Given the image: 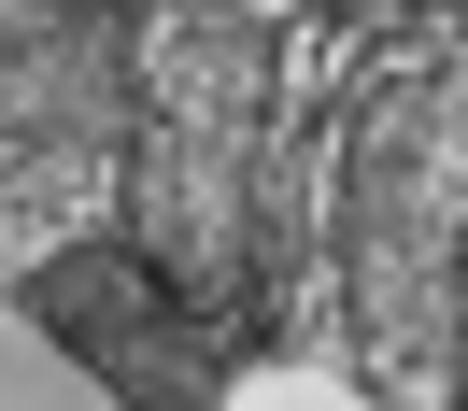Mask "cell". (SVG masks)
<instances>
[{
    "instance_id": "1",
    "label": "cell",
    "mask_w": 468,
    "mask_h": 411,
    "mask_svg": "<svg viewBox=\"0 0 468 411\" xmlns=\"http://www.w3.org/2000/svg\"><path fill=\"white\" fill-rule=\"evenodd\" d=\"M355 298H369V341L383 354H426L440 341V86H398L355 142Z\"/></svg>"
},
{
    "instance_id": "2",
    "label": "cell",
    "mask_w": 468,
    "mask_h": 411,
    "mask_svg": "<svg viewBox=\"0 0 468 411\" xmlns=\"http://www.w3.org/2000/svg\"><path fill=\"white\" fill-rule=\"evenodd\" d=\"M156 284H171V269H156L143 241H71V256L29 269V312L58 326L128 411H213V354L185 341V312Z\"/></svg>"
},
{
    "instance_id": "3",
    "label": "cell",
    "mask_w": 468,
    "mask_h": 411,
    "mask_svg": "<svg viewBox=\"0 0 468 411\" xmlns=\"http://www.w3.org/2000/svg\"><path fill=\"white\" fill-rule=\"evenodd\" d=\"M114 15H58V29H29L15 58H29V86H15V142L29 156H86L100 128H114V86H128V58H114Z\"/></svg>"
}]
</instances>
